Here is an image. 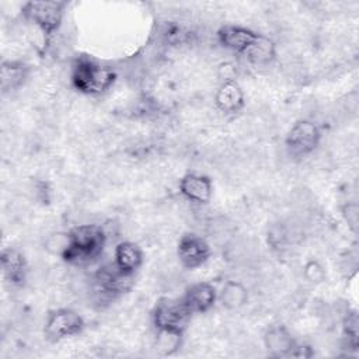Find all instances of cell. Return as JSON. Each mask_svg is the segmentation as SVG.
I'll return each instance as SVG.
<instances>
[{"label":"cell","mask_w":359,"mask_h":359,"mask_svg":"<svg viewBox=\"0 0 359 359\" xmlns=\"http://www.w3.org/2000/svg\"><path fill=\"white\" fill-rule=\"evenodd\" d=\"M65 1H28L22 6V15L28 22L41 31L45 39H49V36H52L60 28L65 17Z\"/></svg>","instance_id":"3"},{"label":"cell","mask_w":359,"mask_h":359,"mask_svg":"<svg viewBox=\"0 0 359 359\" xmlns=\"http://www.w3.org/2000/svg\"><path fill=\"white\" fill-rule=\"evenodd\" d=\"M133 279L135 275L121 271L114 262L101 266L94 275L98 290L108 296H118L128 292L133 285Z\"/></svg>","instance_id":"8"},{"label":"cell","mask_w":359,"mask_h":359,"mask_svg":"<svg viewBox=\"0 0 359 359\" xmlns=\"http://www.w3.org/2000/svg\"><path fill=\"white\" fill-rule=\"evenodd\" d=\"M192 316L194 314L189 311L182 297H163L156 303L151 311V320L156 330L184 331Z\"/></svg>","instance_id":"4"},{"label":"cell","mask_w":359,"mask_h":359,"mask_svg":"<svg viewBox=\"0 0 359 359\" xmlns=\"http://www.w3.org/2000/svg\"><path fill=\"white\" fill-rule=\"evenodd\" d=\"M217 77L220 83H227V81H237V69L233 63H222L217 67Z\"/></svg>","instance_id":"23"},{"label":"cell","mask_w":359,"mask_h":359,"mask_svg":"<svg viewBox=\"0 0 359 359\" xmlns=\"http://www.w3.org/2000/svg\"><path fill=\"white\" fill-rule=\"evenodd\" d=\"M182 300L192 314H202L215 306L217 290L209 282H196L187 287Z\"/></svg>","instance_id":"9"},{"label":"cell","mask_w":359,"mask_h":359,"mask_svg":"<svg viewBox=\"0 0 359 359\" xmlns=\"http://www.w3.org/2000/svg\"><path fill=\"white\" fill-rule=\"evenodd\" d=\"M114 264L121 271L135 275L143 264V251L132 241H121L114 250Z\"/></svg>","instance_id":"15"},{"label":"cell","mask_w":359,"mask_h":359,"mask_svg":"<svg viewBox=\"0 0 359 359\" xmlns=\"http://www.w3.org/2000/svg\"><path fill=\"white\" fill-rule=\"evenodd\" d=\"M342 217L345 219L348 227L356 233L359 223V208L355 202H348L342 206Z\"/></svg>","instance_id":"22"},{"label":"cell","mask_w":359,"mask_h":359,"mask_svg":"<svg viewBox=\"0 0 359 359\" xmlns=\"http://www.w3.org/2000/svg\"><path fill=\"white\" fill-rule=\"evenodd\" d=\"M28 77V67L22 62L4 60L0 67V86L1 91L7 93L17 90L24 84Z\"/></svg>","instance_id":"16"},{"label":"cell","mask_w":359,"mask_h":359,"mask_svg":"<svg viewBox=\"0 0 359 359\" xmlns=\"http://www.w3.org/2000/svg\"><path fill=\"white\" fill-rule=\"evenodd\" d=\"M215 104L223 114H237L244 107V91L237 81L220 83L215 95Z\"/></svg>","instance_id":"14"},{"label":"cell","mask_w":359,"mask_h":359,"mask_svg":"<svg viewBox=\"0 0 359 359\" xmlns=\"http://www.w3.org/2000/svg\"><path fill=\"white\" fill-rule=\"evenodd\" d=\"M216 35L223 48L240 55H243L258 36L257 32L241 25H223Z\"/></svg>","instance_id":"11"},{"label":"cell","mask_w":359,"mask_h":359,"mask_svg":"<svg viewBox=\"0 0 359 359\" xmlns=\"http://www.w3.org/2000/svg\"><path fill=\"white\" fill-rule=\"evenodd\" d=\"M243 56L254 65H269L276 57L275 42L271 38L258 34L257 39L243 53Z\"/></svg>","instance_id":"17"},{"label":"cell","mask_w":359,"mask_h":359,"mask_svg":"<svg viewBox=\"0 0 359 359\" xmlns=\"http://www.w3.org/2000/svg\"><path fill=\"white\" fill-rule=\"evenodd\" d=\"M217 299L227 310H237L248 302V290L238 280H227L217 293Z\"/></svg>","instance_id":"18"},{"label":"cell","mask_w":359,"mask_h":359,"mask_svg":"<svg viewBox=\"0 0 359 359\" xmlns=\"http://www.w3.org/2000/svg\"><path fill=\"white\" fill-rule=\"evenodd\" d=\"M84 328V320L83 317L67 307L52 310L46 320L43 327V334L48 341L50 342H59L66 338H72L74 335H79Z\"/></svg>","instance_id":"5"},{"label":"cell","mask_w":359,"mask_h":359,"mask_svg":"<svg viewBox=\"0 0 359 359\" xmlns=\"http://www.w3.org/2000/svg\"><path fill=\"white\" fill-rule=\"evenodd\" d=\"M184 331L177 330H157L154 338V349L161 356H171L180 351L182 345Z\"/></svg>","instance_id":"19"},{"label":"cell","mask_w":359,"mask_h":359,"mask_svg":"<svg viewBox=\"0 0 359 359\" xmlns=\"http://www.w3.org/2000/svg\"><path fill=\"white\" fill-rule=\"evenodd\" d=\"M264 346L271 356H293L297 342L285 325H272L264 334Z\"/></svg>","instance_id":"12"},{"label":"cell","mask_w":359,"mask_h":359,"mask_svg":"<svg viewBox=\"0 0 359 359\" xmlns=\"http://www.w3.org/2000/svg\"><path fill=\"white\" fill-rule=\"evenodd\" d=\"M69 247V231L67 233H55L52 236H49V238L46 240V248L50 254L53 255H62L65 254V251Z\"/></svg>","instance_id":"21"},{"label":"cell","mask_w":359,"mask_h":359,"mask_svg":"<svg viewBox=\"0 0 359 359\" xmlns=\"http://www.w3.org/2000/svg\"><path fill=\"white\" fill-rule=\"evenodd\" d=\"M181 195L195 203H208L213 194V184L208 175L188 172L180 180Z\"/></svg>","instance_id":"10"},{"label":"cell","mask_w":359,"mask_h":359,"mask_svg":"<svg viewBox=\"0 0 359 359\" xmlns=\"http://www.w3.org/2000/svg\"><path fill=\"white\" fill-rule=\"evenodd\" d=\"M115 79L116 73L111 67L102 66L87 56L77 57L72 65V86L83 94H102L112 87Z\"/></svg>","instance_id":"2"},{"label":"cell","mask_w":359,"mask_h":359,"mask_svg":"<svg viewBox=\"0 0 359 359\" xmlns=\"http://www.w3.org/2000/svg\"><path fill=\"white\" fill-rule=\"evenodd\" d=\"M0 261H1V269H3L4 279L13 286L24 285V282L27 279L28 265H27V259L22 255V252L13 247L4 248L1 251Z\"/></svg>","instance_id":"13"},{"label":"cell","mask_w":359,"mask_h":359,"mask_svg":"<svg viewBox=\"0 0 359 359\" xmlns=\"http://www.w3.org/2000/svg\"><path fill=\"white\" fill-rule=\"evenodd\" d=\"M321 140V130L313 121H297L286 135V147L293 156H306L316 150Z\"/></svg>","instance_id":"6"},{"label":"cell","mask_w":359,"mask_h":359,"mask_svg":"<svg viewBox=\"0 0 359 359\" xmlns=\"http://www.w3.org/2000/svg\"><path fill=\"white\" fill-rule=\"evenodd\" d=\"M303 275L306 278L307 282L313 283V285H318V283H323L325 280V269L323 268V265L316 261V259H311L309 261L306 265H304V269H303Z\"/></svg>","instance_id":"20"},{"label":"cell","mask_w":359,"mask_h":359,"mask_svg":"<svg viewBox=\"0 0 359 359\" xmlns=\"http://www.w3.org/2000/svg\"><path fill=\"white\" fill-rule=\"evenodd\" d=\"M177 255L184 268L196 269L209 259L210 245L202 236L185 233L178 241Z\"/></svg>","instance_id":"7"},{"label":"cell","mask_w":359,"mask_h":359,"mask_svg":"<svg viewBox=\"0 0 359 359\" xmlns=\"http://www.w3.org/2000/svg\"><path fill=\"white\" fill-rule=\"evenodd\" d=\"M107 234L98 224H77L69 230V247L62 259L72 265H83L95 259L104 250Z\"/></svg>","instance_id":"1"}]
</instances>
